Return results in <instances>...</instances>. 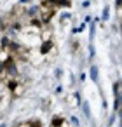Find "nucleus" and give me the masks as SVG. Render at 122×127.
<instances>
[{
  "mask_svg": "<svg viewBox=\"0 0 122 127\" xmlns=\"http://www.w3.org/2000/svg\"><path fill=\"white\" fill-rule=\"evenodd\" d=\"M56 11H58V5H52L47 0H42L37 5V18L42 21V25H49L52 18L56 16Z\"/></svg>",
  "mask_w": 122,
  "mask_h": 127,
  "instance_id": "f257e3e1",
  "label": "nucleus"
},
{
  "mask_svg": "<svg viewBox=\"0 0 122 127\" xmlns=\"http://www.w3.org/2000/svg\"><path fill=\"white\" fill-rule=\"evenodd\" d=\"M52 51H54V40H44V42H40L39 52H40L42 56H47V54H51Z\"/></svg>",
  "mask_w": 122,
  "mask_h": 127,
  "instance_id": "f03ea898",
  "label": "nucleus"
},
{
  "mask_svg": "<svg viewBox=\"0 0 122 127\" xmlns=\"http://www.w3.org/2000/svg\"><path fill=\"white\" fill-rule=\"evenodd\" d=\"M51 127H66V120L63 115H52L51 117Z\"/></svg>",
  "mask_w": 122,
  "mask_h": 127,
  "instance_id": "7ed1b4c3",
  "label": "nucleus"
},
{
  "mask_svg": "<svg viewBox=\"0 0 122 127\" xmlns=\"http://www.w3.org/2000/svg\"><path fill=\"white\" fill-rule=\"evenodd\" d=\"M89 77H91V80L92 82H99V71H98V66L96 64H92L91 68H89Z\"/></svg>",
  "mask_w": 122,
  "mask_h": 127,
  "instance_id": "20e7f679",
  "label": "nucleus"
},
{
  "mask_svg": "<svg viewBox=\"0 0 122 127\" xmlns=\"http://www.w3.org/2000/svg\"><path fill=\"white\" fill-rule=\"evenodd\" d=\"M82 111H84L85 118H91V108H89V103H82Z\"/></svg>",
  "mask_w": 122,
  "mask_h": 127,
  "instance_id": "39448f33",
  "label": "nucleus"
},
{
  "mask_svg": "<svg viewBox=\"0 0 122 127\" xmlns=\"http://www.w3.org/2000/svg\"><path fill=\"white\" fill-rule=\"evenodd\" d=\"M94 35H96V23L92 21V23H91V26H89V38H91V42H92Z\"/></svg>",
  "mask_w": 122,
  "mask_h": 127,
  "instance_id": "423d86ee",
  "label": "nucleus"
},
{
  "mask_svg": "<svg viewBox=\"0 0 122 127\" xmlns=\"http://www.w3.org/2000/svg\"><path fill=\"white\" fill-rule=\"evenodd\" d=\"M32 125V120H19L14 124V127H30Z\"/></svg>",
  "mask_w": 122,
  "mask_h": 127,
  "instance_id": "0eeeda50",
  "label": "nucleus"
},
{
  "mask_svg": "<svg viewBox=\"0 0 122 127\" xmlns=\"http://www.w3.org/2000/svg\"><path fill=\"white\" fill-rule=\"evenodd\" d=\"M108 18H110V7L106 5V7H103V12H101V19H103V21H106Z\"/></svg>",
  "mask_w": 122,
  "mask_h": 127,
  "instance_id": "6e6552de",
  "label": "nucleus"
},
{
  "mask_svg": "<svg viewBox=\"0 0 122 127\" xmlns=\"http://www.w3.org/2000/svg\"><path fill=\"white\" fill-rule=\"evenodd\" d=\"M58 7H66V9H70V7H72V2H70V0H58Z\"/></svg>",
  "mask_w": 122,
  "mask_h": 127,
  "instance_id": "1a4fd4ad",
  "label": "nucleus"
},
{
  "mask_svg": "<svg viewBox=\"0 0 122 127\" xmlns=\"http://www.w3.org/2000/svg\"><path fill=\"white\" fill-rule=\"evenodd\" d=\"M70 16H72L70 12H65V14H61V18H59L61 25H63V23H66V21H70Z\"/></svg>",
  "mask_w": 122,
  "mask_h": 127,
  "instance_id": "9d476101",
  "label": "nucleus"
},
{
  "mask_svg": "<svg viewBox=\"0 0 122 127\" xmlns=\"http://www.w3.org/2000/svg\"><path fill=\"white\" fill-rule=\"evenodd\" d=\"M72 124H73V127H80V124H79L77 117H72Z\"/></svg>",
  "mask_w": 122,
  "mask_h": 127,
  "instance_id": "9b49d317",
  "label": "nucleus"
},
{
  "mask_svg": "<svg viewBox=\"0 0 122 127\" xmlns=\"http://www.w3.org/2000/svg\"><path fill=\"white\" fill-rule=\"evenodd\" d=\"M61 75H63V73H61V70L58 68V70L54 71V77H56V78H61Z\"/></svg>",
  "mask_w": 122,
  "mask_h": 127,
  "instance_id": "f8f14e48",
  "label": "nucleus"
},
{
  "mask_svg": "<svg viewBox=\"0 0 122 127\" xmlns=\"http://www.w3.org/2000/svg\"><path fill=\"white\" fill-rule=\"evenodd\" d=\"M113 122H115V115H112V117H110V120H108V127H112V124H113Z\"/></svg>",
  "mask_w": 122,
  "mask_h": 127,
  "instance_id": "ddd939ff",
  "label": "nucleus"
},
{
  "mask_svg": "<svg viewBox=\"0 0 122 127\" xmlns=\"http://www.w3.org/2000/svg\"><path fill=\"white\" fill-rule=\"evenodd\" d=\"M119 28H120V35H122V16H120V19H119Z\"/></svg>",
  "mask_w": 122,
  "mask_h": 127,
  "instance_id": "4468645a",
  "label": "nucleus"
},
{
  "mask_svg": "<svg viewBox=\"0 0 122 127\" xmlns=\"http://www.w3.org/2000/svg\"><path fill=\"white\" fill-rule=\"evenodd\" d=\"M89 4H91V0H85V2L82 4V7H89Z\"/></svg>",
  "mask_w": 122,
  "mask_h": 127,
  "instance_id": "2eb2a0df",
  "label": "nucleus"
},
{
  "mask_svg": "<svg viewBox=\"0 0 122 127\" xmlns=\"http://www.w3.org/2000/svg\"><path fill=\"white\" fill-rule=\"evenodd\" d=\"M49 4H52V5H58V0H47Z\"/></svg>",
  "mask_w": 122,
  "mask_h": 127,
  "instance_id": "dca6fc26",
  "label": "nucleus"
},
{
  "mask_svg": "<svg viewBox=\"0 0 122 127\" xmlns=\"http://www.w3.org/2000/svg\"><path fill=\"white\" fill-rule=\"evenodd\" d=\"M0 127H7V125H5V124H0Z\"/></svg>",
  "mask_w": 122,
  "mask_h": 127,
  "instance_id": "f3484780",
  "label": "nucleus"
}]
</instances>
